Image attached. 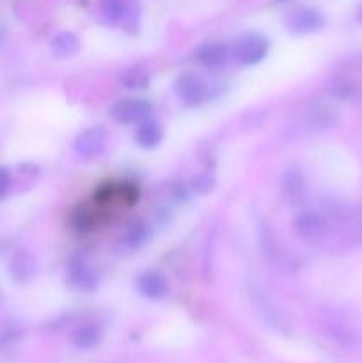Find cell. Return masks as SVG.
I'll use <instances>...</instances> for the list:
<instances>
[{
    "mask_svg": "<svg viewBox=\"0 0 362 363\" xmlns=\"http://www.w3.org/2000/svg\"><path fill=\"white\" fill-rule=\"evenodd\" d=\"M293 229L298 238L309 243H319L330 233V220L323 213L302 211L295 216Z\"/></svg>",
    "mask_w": 362,
    "mask_h": 363,
    "instance_id": "6da1fadb",
    "label": "cell"
},
{
    "mask_svg": "<svg viewBox=\"0 0 362 363\" xmlns=\"http://www.w3.org/2000/svg\"><path fill=\"white\" fill-rule=\"evenodd\" d=\"M270 41L263 34L258 32H248L238 38L234 45V57L243 66H256L268 55Z\"/></svg>",
    "mask_w": 362,
    "mask_h": 363,
    "instance_id": "7a4b0ae2",
    "label": "cell"
},
{
    "mask_svg": "<svg viewBox=\"0 0 362 363\" xmlns=\"http://www.w3.org/2000/svg\"><path fill=\"white\" fill-rule=\"evenodd\" d=\"M153 106L146 99L123 98L110 106V117L119 124H141L149 119Z\"/></svg>",
    "mask_w": 362,
    "mask_h": 363,
    "instance_id": "3957f363",
    "label": "cell"
},
{
    "mask_svg": "<svg viewBox=\"0 0 362 363\" xmlns=\"http://www.w3.org/2000/svg\"><path fill=\"white\" fill-rule=\"evenodd\" d=\"M106 140H109V135H106L105 128H87V130H84L82 133L77 135V138H75L73 142V151L84 160L98 158V156L105 151Z\"/></svg>",
    "mask_w": 362,
    "mask_h": 363,
    "instance_id": "277c9868",
    "label": "cell"
},
{
    "mask_svg": "<svg viewBox=\"0 0 362 363\" xmlns=\"http://www.w3.org/2000/svg\"><path fill=\"white\" fill-rule=\"evenodd\" d=\"M323 25H325V18L314 7H298L286 20L287 30L297 35H305L322 30Z\"/></svg>",
    "mask_w": 362,
    "mask_h": 363,
    "instance_id": "5b68a950",
    "label": "cell"
},
{
    "mask_svg": "<svg viewBox=\"0 0 362 363\" xmlns=\"http://www.w3.org/2000/svg\"><path fill=\"white\" fill-rule=\"evenodd\" d=\"M176 92L188 106L201 105L208 96V87L199 74L183 73L176 78Z\"/></svg>",
    "mask_w": 362,
    "mask_h": 363,
    "instance_id": "8992f818",
    "label": "cell"
},
{
    "mask_svg": "<svg viewBox=\"0 0 362 363\" xmlns=\"http://www.w3.org/2000/svg\"><path fill=\"white\" fill-rule=\"evenodd\" d=\"M67 284L73 289L82 291V293H92L98 287V275L94 269L80 257H73L67 264Z\"/></svg>",
    "mask_w": 362,
    "mask_h": 363,
    "instance_id": "52a82bcc",
    "label": "cell"
},
{
    "mask_svg": "<svg viewBox=\"0 0 362 363\" xmlns=\"http://www.w3.org/2000/svg\"><path fill=\"white\" fill-rule=\"evenodd\" d=\"M280 191H283L284 201L293 208H298L307 201V186H305V179L300 170L290 169L283 174Z\"/></svg>",
    "mask_w": 362,
    "mask_h": 363,
    "instance_id": "ba28073f",
    "label": "cell"
},
{
    "mask_svg": "<svg viewBox=\"0 0 362 363\" xmlns=\"http://www.w3.org/2000/svg\"><path fill=\"white\" fill-rule=\"evenodd\" d=\"M137 289L148 300L158 301L167 296V293H169V284H167V279L162 273L155 272V269H149V272H144L137 279Z\"/></svg>",
    "mask_w": 362,
    "mask_h": 363,
    "instance_id": "9c48e42d",
    "label": "cell"
},
{
    "mask_svg": "<svg viewBox=\"0 0 362 363\" xmlns=\"http://www.w3.org/2000/svg\"><path fill=\"white\" fill-rule=\"evenodd\" d=\"M39 264L35 257L28 252H20L14 255L9 262V275L14 282L18 284H27L38 275Z\"/></svg>",
    "mask_w": 362,
    "mask_h": 363,
    "instance_id": "30bf717a",
    "label": "cell"
},
{
    "mask_svg": "<svg viewBox=\"0 0 362 363\" xmlns=\"http://www.w3.org/2000/svg\"><path fill=\"white\" fill-rule=\"evenodd\" d=\"M229 57V46L224 43H204L195 52V59L204 67H219Z\"/></svg>",
    "mask_w": 362,
    "mask_h": 363,
    "instance_id": "8fae6325",
    "label": "cell"
},
{
    "mask_svg": "<svg viewBox=\"0 0 362 363\" xmlns=\"http://www.w3.org/2000/svg\"><path fill=\"white\" fill-rule=\"evenodd\" d=\"M163 140V126L155 119H148L141 123L135 130V142L142 149H155Z\"/></svg>",
    "mask_w": 362,
    "mask_h": 363,
    "instance_id": "7c38bea8",
    "label": "cell"
},
{
    "mask_svg": "<svg viewBox=\"0 0 362 363\" xmlns=\"http://www.w3.org/2000/svg\"><path fill=\"white\" fill-rule=\"evenodd\" d=\"M337 116L336 110L327 103H314L309 106L307 113H305V123L312 128V130H327L336 124Z\"/></svg>",
    "mask_w": 362,
    "mask_h": 363,
    "instance_id": "4fadbf2b",
    "label": "cell"
},
{
    "mask_svg": "<svg viewBox=\"0 0 362 363\" xmlns=\"http://www.w3.org/2000/svg\"><path fill=\"white\" fill-rule=\"evenodd\" d=\"M102 14L109 23H124L133 14V4L131 0H102Z\"/></svg>",
    "mask_w": 362,
    "mask_h": 363,
    "instance_id": "5bb4252c",
    "label": "cell"
},
{
    "mask_svg": "<svg viewBox=\"0 0 362 363\" xmlns=\"http://www.w3.org/2000/svg\"><path fill=\"white\" fill-rule=\"evenodd\" d=\"M102 337L103 332L98 325H94V323H85V325L78 326V328L75 330L73 339L71 340H73L77 350L87 351L98 346V344L102 342Z\"/></svg>",
    "mask_w": 362,
    "mask_h": 363,
    "instance_id": "9a60e30c",
    "label": "cell"
},
{
    "mask_svg": "<svg viewBox=\"0 0 362 363\" xmlns=\"http://www.w3.org/2000/svg\"><path fill=\"white\" fill-rule=\"evenodd\" d=\"M78 50H80V41H78V38L73 32H59V34L52 39V53L57 59L73 57L75 53H78Z\"/></svg>",
    "mask_w": 362,
    "mask_h": 363,
    "instance_id": "2e32d148",
    "label": "cell"
},
{
    "mask_svg": "<svg viewBox=\"0 0 362 363\" xmlns=\"http://www.w3.org/2000/svg\"><path fill=\"white\" fill-rule=\"evenodd\" d=\"M149 233H151V230H149V227L146 225L144 222H133L130 227H128L126 233H124L123 236L124 245H126L128 248L142 247V245L148 241Z\"/></svg>",
    "mask_w": 362,
    "mask_h": 363,
    "instance_id": "e0dca14e",
    "label": "cell"
},
{
    "mask_svg": "<svg viewBox=\"0 0 362 363\" xmlns=\"http://www.w3.org/2000/svg\"><path fill=\"white\" fill-rule=\"evenodd\" d=\"M149 84V77L142 69H128L123 74V85L130 89H146Z\"/></svg>",
    "mask_w": 362,
    "mask_h": 363,
    "instance_id": "ac0fdd59",
    "label": "cell"
},
{
    "mask_svg": "<svg viewBox=\"0 0 362 363\" xmlns=\"http://www.w3.org/2000/svg\"><path fill=\"white\" fill-rule=\"evenodd\" d=\"M190 186L197 195H206V194H209L213 188H215V177L208 172L197 174V176L192 179Z\"/></svg>",
    "mask_w": 362,
    "mask_h": 363,
    "instance_id": "d6986e66",
    "label": "cell"
},
{
    "mask_svg": "<svg viewBox=\"0 0 362 363\" xmlns=\"http://www.w3.org/2000/svg\"><path fill=\"white\" fill-rule=\"evenodd\" d=\"M329 92L334 96V98L350 99L351 96L355 94V89H353V84H350L348 80H334L332 84L329 85Z\"/></svg>",
    "mask_w": 362,
    "mask_h": 363,
    "instance_id": "ffe728a7",
    "label": "cell"
},
{
    "mask_svg": "<svg viewBox=\"0 0 362 363\" xmlns=\"http://www.w3.org/2000/svg\"><path fill=\"white\" fill-rule=\"evenodd\" d=\"M11 184H13V176H11V170L7 167L0 165V199L7 197L11 190Z\"/></svg>",
    "mask_w": 362,
    "mask_h": 363,
    "instance_id": "44dd1931",
    "label": "cell"
},
{
    "mask_svg": "<svg viewBox=\"0 0 362 363\" xmlns=\"http://www.w3.org/2000/svg\"><path fill=\"white\" fill-rule=\"evenodd\" d=\"M75 225H77L80 230L92 229L94 222H92V216L89 215L87 209H82V211L77 213V218H75Z\"/></svg>",
    "mask_w": 362,
    "mask_h": 363,
    "instance_id": "7402d4cb",
    "label": "cell"
},
{
    "mask_svg": "<svg viewBox=\"0 0 362 363\" xmlns=\"http://www.w3.org/2000/svg\"><path fill=\"white\" fill-rule=\"evenodd\" d=\"M357 21L362 25V4L357 7Z\"/></svg>",
    "mask_w": 362,
    "mask_h": 363,
    "instance_id": "603a6c76",
    "label": "cell"
},
{
    "mask_svg": "<svg viewBox=\"0 0 362 363\" xmlns=\"http://www.w3.org/2000/svg\"><path fill=\"white\" fill-rule=\"evenodd\" d=\"M2 41H4V28L2 25H0V45H2Z\"/></svg>",
    "mask_w": 362,
    "mask_h": 363,
    "instance_id": "cb8c5ba5",
    "label": "cell"
},
{
    "mask_svg": "<svg viewBox=\"0 0 362 363\" xmlns=\"http://www.w3.org/2000/svg\"><path fill=\"white\" fill-rule=\"evenodd\" d=\"M275 2H287V0H275Z\"/></svg>",
    "mask_w": 362,
    "mask_h": 363,
    "instance_id": "d4e9b609",
    "label": "cell"
}]
</instances>
